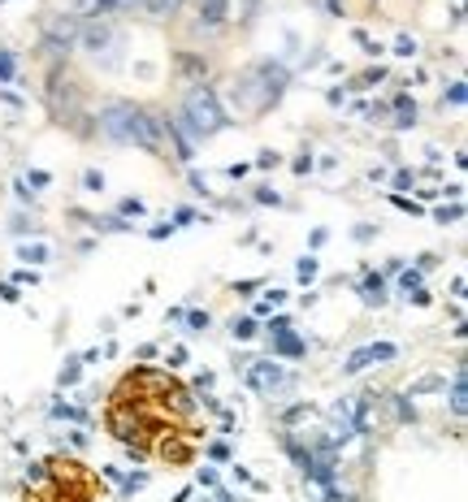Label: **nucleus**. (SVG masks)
I'll return each instance as SVG.
<instances>
[{
    "label": "nucleus",
    "mask_w": 468,
    "mask_h": 502,
    "mask_svg": "<svg viewBox=\"0 0 468 502\" xmlns=\"http://www.w3.org/2000/svg\"><path fill=\"white\" fill-rule=\"evenodd\" d=\"M252 334H256L252 320H238V325H234V338H252Z\"/></svg>",
    "instance_id": "nucleus-8"
},
{
    "label": "nucleus",
    "mask_w": 468,
    "mask_h": 502,
    "mask_svg": "<svg viewBox=\"0 0 468 502\" xmlns=\"http://www.w3.org/2000/svg\"><path fill=\"white\" fill-rule=\"evenodd\" d=\"M104 485L74 455H48L26 472L22 502H100Z\"/></svg>",
    "instance_id": "nucleus-2"
},
{
    "label": "nucleus",
    "mask_w": 468,
    "mask_h": 502,
    "mask_svg": "<svg viewBox=\"0 0 468 502\" xmlns=\"http://www.w3.org/2000/svg\"><path fill=\"white\" fill-rule=\"evenodd\" d=\"M187 117H191V131H196V135H208V131H217L221 113H217V104H213V95H208V91H196L187 100Z\"/></svg>",
    "instance_id": "nucleus-3"
},
{
    "label": "nucleus",
    "mask_w": 468,
    "mask_h": 502,
    "mask_svg": "<svg viewBox=\"0 0 468 502\" xmlns=\"http://www.w3.org/2000/svg\"><path fill=\"white\" fill-rule=\"evenodd\" d=\"M200 18L208 26H221L225 22V0H204V5H200Z\"/></svg>",
    "instance_id": "nucleus-6"
},
{
    "label": "nucleus",
    "mask_w": 468,
    "mask_h": 502,
    "mask_svg": "<svg viewBox=\"0 0 468 502\" xmlns=\"http://www.w3.org/2000/svg\"><path fill=\"white\" fill-rule=\"evenodd\" d=\"M9 70H13V66H9V57H0V78H9Z\"/></svg>",
    "instance_id": "nucleus-9"
},
{
    "label": "nucleus",
    "mask_w": 468,
    "mask_h": 502,
    "mask_svg": "<svg viewBox=\"0 0 468 502\" xmlns=\"http://www.w3.org/2000/svg\"><path fill=\"white\" fill-rule=\"evenodd\" d=\"M247 381L256 385V390H273V385H282V368L278 364H256L247 372Z\"/></svg>",
    "instance_id": "nucleus-5"
},
{
    "label": "nucleus",
    "mask_w": 468,
    "mask_h": 502,
    "mask_svg": "<svg viewBox=\"0 0 468 502\" xmlns=\"http://www.w3.org/2000/svg\"><path fill=\"white\" fill-rule=\"evenodd\" d=\"M299 278L312 282V278H317V260H303V264H299Z\"/></svg>",
    "instance_id": "nucleus-7"
},
{
    "label": "nucleus",
    "mask_w": 468,
    "mask_h": 502,
    "mask_svg": "<svg viewBox=\"0 0 468 502\" xmlns=\"http://www.w3.org/2000/svg\"><path fill=\"white\" fill-rule=\"evenodd\" d=\"M382 360H395V347L391 342H377V347H364V351H356L347 360V372H360V368H368V364H382Z\"/></svg>",
    "instance_id": "nucleus-4"
},
{
    "label": "nucleus",
    "mask_w": 468,
    "mask_h": 502,
    "mask_svg": "<svg viewBox=\"0 0 468 502\" xmlns=\"http://www.w3.org/2000/svg\"><path fill=\"white\" fill-rule=\"evenodd\" d=\"M104 425L135 459H156L165 467H187L200 459L208 425L191 390L165 368H131L113 385Z\"/></svg>",
    "instance_id": "nucleus-1"
}]
</instances>
